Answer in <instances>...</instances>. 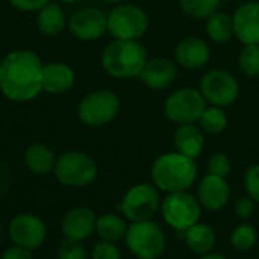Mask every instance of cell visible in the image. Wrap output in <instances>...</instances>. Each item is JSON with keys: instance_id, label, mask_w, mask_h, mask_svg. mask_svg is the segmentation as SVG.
<instances>
[{"instance_id": "obj_1", "label": "cell", "mask_w": 259, "mask_h": 259, "mask_svg": "<svg viewBox=\"0 0 259 259\" xmlns=\"http://www.w3.org/2000/svg\"><path fill=\"white\" fill-rule=\"evenodd\" d=\"M39 56L30 50H14L0 61V91L11 102H29L42 91Z\"/></svg>"}, {"instance_id": "obj_2", "label": "cell", "mask_w": 259, "mask_h": 259, "mask_svg": "<svg viewBox=\"0 0 259 259\" xmlns=\"http://www.w3.org/2000/svg\"><path fill=\"white\" fill-rule=\"evenodd\" d=\"M197 176V165L194 159L179 153H164L158 156L152 165V178L155 185L165 193L187 191Z\"/></svg>"}, {"instance_id": "obj_3", "label": "cell", "mask_w": 259, "mask_h": 259, "mask_svg": "<svg viewBox=\"0 0 259 259\" xmlns=\"http://www.w3.org/2000/svg\"><path fill=\"white\" fill-rule=\"evenodd\" d=\"M147 61V52L138 39H115L102 53L105 71L117 79L138 77Z\"/></svg>"}, {"instance_id": "obj_4", "label": "cell", "mask_w": 259, "mask_h": 259, "mask_svg": "<svg viewBox=\"0 0 259 259\" xmlns=\"http://www.w3.org/2000/svg\"><path fill=\"white\" fill-rule=\"evenodd\" d=\"M126 244L138 259H158L165 249V237L162 229L150 222H134L127 226Z\"/></svg>"}, {"instance_id": "obj_5", "label": "cell", "mask_w": 259, "mask_h": 259, "mask_svg": "<svg viewBox=\"0 0 259 259\" xmlns=\"http://www.w3.org/2000/svg\"><path fill=\"white\" fill-rule=\"evenodd\" d=\"M120 111V100L115 93L109 90H99L87 94L79 106L77 117L82 123L99 127L111 123Z\"/></svg>"}, {"instance_id": "obj_6", "label": "cell", "mask_w": 259, "mask_h": 259, "mask_svg": "<svg viewBox=\"0 0 259 259\" xmlns=\"http://www.w3.org/2000/svg\"><path fill=\"white\" fill-rule=\"evenodd\" d=\"M56 179L67 187H85L97 176L96 161L83 152H67L56 159Z\"/></svg>"}, {"instance_id": "obj_7", "label": "cell", "mask_w": 259, "mask_h": 259, "mask_svg": "<svg viewBox=\"0 0 259 259\" xmlns=\"http://www.w3.org/2000/svg\"><path fill=\"white\" fill-rule=\"evenodd\" d=\"M147 29L149 17L135 5H120L108 15V30L115 39H138Z\"/></svg>"}, {"instance_id": "obj_8", "label": "cell", "mask_w": 259, "mask_h": 259, "mask_svg": "<svg viewBox=\"0 0 259 259\" xmlns=\"http://www.w3.org/2000/svg\"><path fill=\"white\" fill-rule=\"evenodd\" d=\"M206 100L202 93L194 88H181L175 91L164 105L168 120L178 124H190L200 120L206 109Z\"/></svg>"}, {"instance_id": "obj_9", "label": "cell", "mask_w": 259, "mask_h": 259, "mask_svg": "<svg viewBox=\"0 0 259 259\" xmlns=\"http://www.w3.org/2000/svg\"><path fill=\"white\" fill-rule=\"evenodd\" d=\"M164 220L176 231H187L199 223L200 205L194 196L187 191L170 193L162 202Z\"/></svg>"}, {"instance_id": "obj_10", "label": "cell", "mask_w": 259, "mask_h": 259, "mask_svg": "<svg viewBox=\"0 0 259 259\" xmlns=\"http://www.w3.org/2000/svg\"><path fill=\"white\" fill-rule=\"evenodd\" d=\"M200 93L206 103L212 106H229L232 105L240 94V85L234 74L226 70H211L208 71L200 82Z\"/></svg>"}, {"instance_id": "obj_11", "label": "cell", "mask_w": 259, "mask_h": 259, "mask_svg": "<svg viewBox=\"0 0 259 259\" xmlns=\"http://www.w3.org/2000/svg\"><path fill=\"white\" fill-rule=\"evenodd\" d=\"M161 206L159 193L153 185L138 184L132 187L121 200L123 214L134 222H146L150 220L156 214Z\"/></svg>"}, {"instance_id": "obj_12", "label": "cell", "mask_w": 259, "mask_h": 259, "mask_svg": "<svg viewBox=\"0 0 259 259\" xmlns=\"http://www.w3.org/2000/svg\"><path fill=\"white\" fill-rule=\"evenodd\" d=\"M67 26L77 39L94 41L108 30V15L99 8H82L70 17Z\"/></svg>"}, {"instance_id": "obj_13", "label": "cell", "mask_w": 259, "mask_h": 259, "mask_svg": "<svg viewBox=\"0 0 259 259\" xmlns=\"http://www.w3.org/2000/svg\"><path fill=\"white\" fill-rule=\"evenodd\" d=\"M9 235L15 246L29 250L39 247L46 238V226L41 219L32 214H20L9 225Z\"/></svg>"}, {"instance_id": "obj_14", "label": "cell", "mask_w": 259, "mask_h": 259, "mask_svg": "<svg viewBox=\"0 0 259 259\" xmlns=\"http://www.w3.org/2000/svg\"><path fill=\"white\" fill-rule=\"evenodd\" d=\"M232 18L235 35L243 44H259V2L241 5Z\"/></svg>"}, {"instance_id": "obj_15", "label": "cell", "mask_w": 259, "mask_h": 259, "mask_svg": "<svg viewBox=\"0 0 259 259\" xmlns=\"http://www.w3.org/2000/svg\"><path fill=\"white\" fill-rule=\"evenodd\" d=\"M175 56L178 64H181L184 68L199 70L208 64L211 50L203 39L196 36H188L178 42L175 49Z\"/></svg>"}, {"instance_id": "obj_16", "label": "cell", "mask_w": 259, "mask_h": 259, "mask_svg": "<svg viewBox=\"0 0 259 259\" xmlns=\"http://www.w3.org/2000/svg\"><path fill=\"white\" fill-rule=\"evenodd\" d=\"M178 76L176 65L167 58H155L146 62L140 73V79L150 90H165L168 88Z\"/></svg>"}, {"instance_id": "obj_17", "label": "cell", "mask_w": 259, "mask_h": 259, "mask_svg": "<svg viewBox=\"0 0 259 259\" xmlns=\"http://www.w3.org/2000/svg\"><path fill=\"white\" fill-rule=\"evenodd\" d=\"M96 215L90 208H74L62 220V232L70 240H87L96 231Z\"/></svg>"}, {"instance_id": "obj_18", "label": "cell", "mask_w": 259, "mask_h": 259, "mask_svg": "<svg viewBox=\"0 0 259 259\" xmlns=\"http://www.w3.org/2000/svg\"><path fill=\"white\" fill-rule=\"evenodd\" d=\"M229 185L225 178L206 175L199 185V200L206 209L219 211L229 200Z\"/></svg>"}, {"instance_id": "obj_19", "label": "cell", "mask_w": 259, "mask_h": 259, "mask_svg": "<svg viewBox=\"0 0 259 259\" xmlns=\"http://www.w3.org/2000/svg\"><path fill=\"white\" fill-rule=\"evenodd\" d=\"M74 71L64 62H50L42 68V91L49 94H62L73 88Z\"/></svg>"}, {"instance_id": "obj_20", "label": "cell", "mask_w": 259, "mask_h": 259, "mask_svg": "<svg viewBox=\"0 0 259 259\" xmlns=\"http://www.w3.org/2000/svg\"><path fill=\"white\" fill-rule=\"evenodd\" d=\"M173 140H175L176 150L191 159H196L202 153L205 144L203 134L194 123L179 124Z\"/></svg>"}, {"instance_id": "obj_21", "label": "cell", "mask_w": 259, "mask_h": 259, "mask_svg": "<svg viewBox=\"0 0 259 259\" xmlns=\"http://www.w3.org/2000/svg\"><path fill=\"white\" fill-rule=\"evenodd\" d=\"M67 24L68 23H67L65 14H64L62 8L58 3L49 2L36 14V26H38V30L42 35H46V36L59 35L65 29Z\"/></svg>"}, {"instance_id": "obj_22", "label": "cell", "mask_w": 259, "mask_h": 259, "mask_svg": "<svg viewBox=\"0 0 259 259\" xmlns=\"http://www.w3.org/2000/svg\"><path fill=\"white\" fill-rule=\"evenodd\" d=\"M24 162L27 168L36 175H47L55 170L56 158L50 147L41 143L30 144L24 153Z\"/></svg>"}, {"instance_id": "obj_23", "label": "cell", "mask_w": 259, "mask_h": 259, "mask_svg": "<svg viewBox=\"0 0 259 259\" xmlns=\"http://www.w3.org/2000/svg\"><path fill=\"white\" fill-rule=\"evenodd\" d=\"M185 241L194 253L205 255L211 252V249L214 247L215 234L209 226L196 223L185 231Z\"/></svg>"}, {"instance_id": "obj_24", "label": "cell", "mask_w": 259, "mask_h": 259, "mask_svg": "<svg viewBox=\"0 0 259 259\" xmlns=\"http://www.w3.org/2000/svg\"><path fill=\"white\" fill-rule=\"evenodd\" d=\"M96 232L102 238V241L115 243L126 237L127 226L123 219L115 214H105L96 222Z\"/></svg>"}, {"instance_id": "obj_25", "label": "cell", "mask_w": 259, "mask_h": 259, "mask_svg": "<svg viewBox=\"0 0 259 259\" xmlns=\"http://www.w3.org/2000/svg\"><path fill=\"white\" fill-rule=\"evenodd\" d=\"M206 33L215 42H226L235 35L234 18L226 12H215L206 21Z\"/></svg>"}, {"instance_id": "obj_26", "label": "cell", "mask_w": 259, "mask_h": 259, "mask_svg": "<svg viewBox=\"0 0 259 259\" xmlns=\"http://www.w3.org/2000/svg\"><path fill=\"white\" fill-rule=\"evenodd\" d=\"M200 126L205 132L211 134V135H217L220 132H223L228 126V115L225 114V111L219 106H211L206 108L205 112L200 117Z\"/></svg>"}, {"instance_id": "obj_27", "label": "cell", "mask_w": 259, "mask_h": 259, "mask_svg": "<svg viewBox=\"0 0 259 259\" xmlns=\"http://www.w3.org/2000/svg\"><path fill=\"white\" fill-rule=\"evenodd\" d=\"M219 6L220 0H181L182 11L193 18H209Z\"/></svg>"}, {"instance_id": "obj_28", "label": "cell", "mask_w": 259, "mask_h": 259, "mask_svg": "<svg viewBox=\"0 0 259 259\" xmlns=\"http://www.w3.org/2000/svg\"><path fill=\"white\" fill-rule=\"evenodd\" d=\"M256 240H258L256 229L250 225H240L238 228L234 229V232L231 235L232 246L240 252H246V250L252 249L256 244Z\"/></svg>"}, {"instance_id": "obj_29", "label": "cell", "mask_w": 259, "mask_h": 259, "mask_svg": "<svg viewBox=\"0 0 259 259\" xmlns=\"http://www.w3.org/2000/svg\"><path fill=\"white\" fill-rule=\"evenodd\" d=\"M240 68L244 74L259 76V44H249L240 53Z\"/></svg>"}, {"instance_id": "obj_30", "label": "cell", "mask_w": 259, "mask_h": 259, "mask_svg": "<svg viewBox=\"0 0 259 259\" xmlns=\"http://www.w3.org/2000/svg\"><path fill=\"white\" fill-rule=\"evenodd\" d=\"M58 258L59 259H87L85 247L77 240L65 238L58 247Z\"/></svg>"}, {"instance_id": "obj_31", "label": "cell", "mask_w": 259, "mask_h": 259, "mask_svg": "<svg viewBox=\"0 0 259 259\" xmlns=\"http://www.w3.org/2000/svg\"><path fill=\"white\" fill-rule=\"evenodd\" d=\"M208 171L209 175L226 178L231 171V161L226 155L223 153H215L209 158L208 161Z\"/></svg>"}, {"instance_id": "obj_32", "label": "cell", "mask_w": 259, "mask_h": 259, "mask_svg": "<svg viewBox=\"0 0 259 259\" xmlns=\"http://www.w3.org/2000/svg\"><path fill=\"white\" fill-rule=\"evenodd\" d=\"M244 184L247 188V193L252 200L259 202V164L252 165L244 178Z\"/></svg>"}, {"instance_id": "obj_33", "label": "cell", "mask_w": 259, "mask_h": 259, "mask_svg": "<svg viewBox=\"0 0 259 259\" xmlns=\"http://www.w3.org/2000/svg\"><path fill=\"white\" fill-rule=\"evenodd\" d=\"M93 259H120V252L109 241H100L93 249Z\"/></svg>"}, {"instance_id": "obj_34", "label": "cell", "mask_w": 259, "mask_h": 259, "mask_svg": "<svg viewBox=\"0 0 259 259\" xmlns=\"http://www.w3.org/2000/svg\"><path fill=\"white\" fill-rule=\"evenodd\" d=\"M11 6H14L18 11L23 12H38L44 5L49 3V0H8Z\"/></svg>"}, {"instance_id": "obj_35", "label": "cell", "mask_w": 259, "mask_h": 259, "mask_svg": "<svg viewBox=\"0 0 259 259\" xmlns=\"http://www.w3.org/2000/svg\"><path fill=\"white\" fill-rule=\"evenodd\" d=\"M235 209H237V215H238L240 219H243V220H247L249 217H252V214H253V209H255L253 200H252V199H247V197H244V199H240V200L237 202V206H235Z\"/></svg>"}, {"instance_id": "obj_36", "label": "cell", "mask_w": 259, "mask_h": 259, "mask_svg": "<svg viewBox=\"0 0 259 259\" xmlns=\"http://www.w3.org/2000/svg\"><path fill=\"white\" fill-rule=\"evenodd\" d=\"M2 259H32V253L29 249L26 247H21V246H12L9 247L5 253Z\"/></svg>"}, {"instance_id": "obj_37", "label": "cell", "mask_w": 259, "mask_h": 259, "mask_svg": "<svg viewBox=\"0 0 259 259\" xmlns=\"http://www.w3.org/2000/svg\"><path fill=\"white\" fill-rule=\"evenodd\" d=\"M200 259H228V258H226V256H223V255H220V253H211V252H208V253L202 255V258Z\"/></svg>"}, {"instance_id": "obj_38", "label": "cell", "mask_w": 259, "mask_h": 259, "mask_svg": "<svg viewBox=\"0 0 259 259\" xmlns=\"http://www.w3.org/2000/svg\"><path fill=\"white\" fill-rule=\"evenodd\" d=\"M102 2H106V3H118V2H123V0H102Z\"/></svg>"}, {"instance_id": "obj_39", "label": "cell", "mask_w": 259, "mask_h": 259, "mask_svg": "<svg viewBox=\"0 0 259 259\" xmlns=\"http://www.w3.org/2000/svg\"><path fill=\"white\" fill-rule=\"evenodd\" d=\"M62 3H74V2H79V0H59Z\"/></svg>"}, {"instance_id": "obj_40", "label": "cell", "mask_w": 259, "mask_h": 259, "mask_svg": "<svg viewBox=\"0 0 259 259\" xmlns=\"http://www.w3.org/2000/svg\"><path fill=\"white\" fill-rule=\"evenodd\" d=\"M220 2H229V0H220Z\"/></svg>"}]
</instances>
